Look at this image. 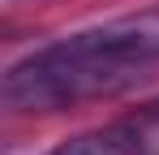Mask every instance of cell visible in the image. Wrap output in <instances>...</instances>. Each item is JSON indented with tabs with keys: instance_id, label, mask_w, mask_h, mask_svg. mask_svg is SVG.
<instances>
[{
	"instance_id": "2",
	"label": "cell",
	"mask_w": 159,
	"mask_h": 155,
	"mask_svg": "<svg viewBox=\"0 0 159 155\" xmlns=\"http://www.w3.org/2000/svg\"><path fill=\"white\" fill-rule=\"evenodd\" d=\"M69 43L142 82L146 65L159 60V4L142 9V13H129V17H112V22L90 26V30H78V35H69Z\"/></svg>"
},
{
	"instance_id": "1",
	"label": "cell",
	"mask_w": 159,
	"mask_h": 155,
	"mask_svg": "<svg viewBox=\"0 0 159 155\" xmlns=\"http://www.w3.org/2000/svg\"><path fill=\"white\" fill-rule=\"evenodd\" d=\"M138 86V78L112 69L103 60L78 52L69 39H56L48 48H34L4 73V108L13 112H60L90 99H112Z\"/></svg>"
},
{
	"instance_id": "3",
	"label": "cell",
	"mask_w": 159,
	"mask_h": 155,
	"mask_svg": "<svg viewBox=\"0 0 159 155\" xmlns=\"http://www.w3.org/2000/svg\"><path fill=\"white\" fill-rule=\"evenodd\" d=\"M48 155H146V142H142V134L129 129V125H107V129L78 134V138L52 147Z\"/></svg>"
}]
</instances>
